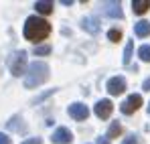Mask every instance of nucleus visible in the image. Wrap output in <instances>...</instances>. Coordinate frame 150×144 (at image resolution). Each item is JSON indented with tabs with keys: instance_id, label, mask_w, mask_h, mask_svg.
<instances>
[{
	"instance_id": "1",
	"label": "nucleus",
	"mask_w": 150,
	"mask_h": 144,
	"mask_svg": "<svg viewBox=\"0 0 150 144\" xmlns=\"http://www.w3.org/2000/svg\"><path fill=\"white\" fill-rule=\"evenodd\" d=\"M23 35L30 43H41L51 35V24L41 16H28L25 23V28H23Z\"/></svg>"
},
{
	"instance_id": "2",
	"label": "nucleus",
	"mask_w": 150,
	"mask_h": 144,
	"mask_svg": "<svg viewBox=\"0 0 150 144\" xmlns=\"http://www.w3.org/2000/svg\"><path fill=\"white\" fill-rule=\"evenodd\" d=\"M49 79V65L43 61H35L28 65V69L25 73V87L26 89H35L39 85H43Z\"/></svg>"
},
{
	"instance_id": "3",
	"label": "nucleus",
	"mask_w": 150,
	"mask_h": 144,
	"mask_svg": "<svg viewBox=\"0 0 150 144\" xmlns=\"http://www.w3.org/2000/svg\"><path fill=\"white\" fill-rule=\"evenodd\" d=\"M26 69H28L26 67V51H16L10 59V73L14 77H21L26 73Z\"/></svg>"
},
{
	"instance_id": "4",
	"label": "nucleus",
	"mask_w": 150,
	"mask_h": 144,
	"mask_svg": "<svg viewBox=\"0 0 150 144\" xmlns=\"http://www.w3.org/2000/svg\"><path fill=\"white\" fill-rule=\"evenodd\" d=\"M140 106H142V96H140V94H132V96H128L124 101H122L120 110H122V114L130 116V114H134Z\"/></svg>"
},
{
	"instance_id": "5",
	"label": "nucleus",
	"mask_w": 150,
	"mask_h": 144,
	"mask_svg": "<svg viewBox=\"0 0 150 144\" xmlns=\"http://www.w3.org/2000/svg\"><path fill=\"white\" fill-rule=\"evenodd\" d=\"M108 94L110 96H120V94H124L126 92V79L122 75H116V77H112L110 81H108Z\"/></svg>"
},
{
	"instance_id": "6",
	"label": "nucleus",
	"mask_w": 150,
	"mask_h": 144,
	"mask_svg": "<svg viewBox=\"0 0 150 144\" xmlns=\"http://www.w3.org/2000/svg\"><path fill=\"white\" fill-rule=\"evenodd\" d=\"M67 112H69V116L73 118V120H87V116H89V110H87V106L85 104H79V101H75L71 104L69 108H67Z\"/></svg>"
},
{
	"instance_id": "7",
	"label": "nucleus",
	"mask_w": 150,
	"mask_h": 144,
	"mask_svg": "<svg viewBox=\"0 0 150 144\" xmlns=\"http://www.w3.org/2000/svg\"><path fill=\"white\" fill-rule=\"evenodd\" d=\"M101 8H103V14L110 18H124L120 2H101Z\"/></svg>"
},
{
	"instance_id": "8",
	"label": "nucleus",
	"mask_w": 150,
	"mask_h": 144,
	"mask_svg": "<svg viewBox=\"0 0 150 144\" xmlns=\"http://www.w3.org/2000/svg\"><path fill=\"white\" fill-rule=\"evenodd\" d=\"M112 110H114V104H112L110 99H100V101L96 104V108H93L96 116H98V118H101V120L110 118V116H112Z\"/></svg>"
},
{
	"instance_id": "9",
	"label": "nucleus",
	"mask_w": 150,
	"mask_h": 144,
	"mask_svg": "<svg viewBox=\"0 0 150 144\" xmlns=\"http://www.w3.org/2000/svg\"><path fill=\"white\" fill-rule=\"evenodd\" d=\"M51 140H53V144H69L73 140V134H71L67 128H57V130L53 132Z\"/></svg>"
},
{
	"instance_id": "10",
	"label": "nucleus",
	"mask_w": 150,
	"mask_h": 144,
	"mask_svg": "<svg viewBox=\"0 0 150 144\" xmlns=\"http://www.w3.org/2000/svg\"><path fill=\"white\" fill-rule=\"evenodd\" d=\"M81 28H83V31H87L89 35H96V33L100 31V24H98V21H96V18L85 16V18L81 21Z\"/></svg>"
},
{
	"instance_id": "11",
	"label": "nucleus",
	"mask_w": 150,
	"mask_h": 144,
	"mask_svg": "<svg viewBox=\"0 0 150 144\" xmlns=\"http://www.w3.org/2000/svg\"><path fill=\"white\" fill-rule=\"evenodd\" d=\"M134 33L136 37H148L150 35V23L148 21H138L134 24Z\"/></svg>"
},
{
	"instance_id": "12",
	"label": "nucleus",
	"mask_w": 150,
	"mask_h": 144,
	"mask_svg": "<svg viewBox=\"0 0 150 144\" xmlns=\"http://www.w3.org/2000/svg\"><path fill=\"white\" fill-rule=\"evenodd\" d=\"M150 8V0H132V10L134 14H144Z\"/></svg>"
},
{
	"instance_id": "13",
	"label": "nucleus",
	"mask_w": 150,
	"mask_h": 144,
	"mask_svg": "<svg viewBox=\"0 0 150 144\" xmlns=\"http://www.w3.org/2000/svg\"><path fill=\"white\" fill-rule=\"evenodd\" d=\"M35 8L39 14H51L53 12V2H35Z\"/></svg>"
},
{
	"instance_id": "14",
	"label": "nucleus",
	"mask_w": 150,
	"mask_h": 144,
	"mask_svg": "<svg viewBox=\"0 0 150 144\" xmlns=\"http://www.w3.org/2000/svg\"><path fill=\"white\" fill-rule=\"evenodd\" d=\"M122 134V126L118 124V122H112V126H110V130H108V140L110 138H118Z\"/></svg>"
},
{
	"instance_id": "15",
	"label": "nucleus",
	"mask_w": 150,
	"mask_h": 144,
	"mask_svg": "<svg viewBox=\"0 0 150 144\" xmlns=\"http://www.w3.org/2000/svg\"><path fill=\"white\" fill-rule=\"evenodd\" d=\"M132 51H134V41H128V45L124 49V57H122V63L128 65L130 63V59H132Z\"/></svg>"
},
{
	"instance_id": "16",
	"label": "nucleus",
	"mask_w": 150,
	"mask_h": 144,
	"mask_svg": "<svg viewBox=\"0 0 150 144\" xmlns=\"http://www.w3.org/2000/svg\"><path fill=\"white\" fill-rule=\"evenodd\" d=\"M138 57L144 63H150V45H142V47L138 49Z\"/></svg>"
},
{
	"instance_id": "17",
	"label": "nucleus",
	"mask_w": 150,
	"mask_h": 144,
	"mask_svg": "<svg viewBox=\"0 0 150 144\" xmlns=\"http://www.w3.org/2000/svg\"><path fill=\"white\" fill-rule=\"evenodd\" d=\"M108 39H110L112 43H118V41L122 39V31H120V28H112V31L108 33Z\"/></svg>"
},
{
	"instance_id": "18",
	"label": "nucleus",
	"mask_w": 150,
	"mask_h": 144,
	"mask_svg": "<svg viewBox=\"0 0 150 144\" xmlns=\"http://www.w3.org/2000/svg\"><path fill=\"white\" fill-rule=\"evenodd\" d=\"M18 120H21V118H18V116H14L12 120L8 122V128H10V130H16V132H21V130H25V126H18V124H16Z\"/></svg>"
},
{
	"instance_id": "19",
	"label": "nucleus",
	"mask_w": 150,
	"mask_h": 144,
	"mask_svg": "<svg viewBox=\"0 0 150 144\" xmlns=\"http://www.w3.org/2000/svg\"><path fill=\"white\" fill-rule=\"evenodd\" d=\"M49 53H51L49 45H39V47H35V55H49Z\"/></svg>"
},
{
	"instance_id": "20",
	"label": "nucleus",
	"mask_w": 150,
	"mask_h": 144,
	"mask_svg": "<svg viewBox=\"0 0 150 144\" xmlns=\"http://www.w3.org/2000/svg\"><path fill=\"white\" fill-rule=\"evenodd\" d=\"M124 144H138V136H134V134H130L128 138H124Z\"/></svg>"
},
{
	"instance_id": "21",
	"label": "nucleus",
	"mask_w": 150,
	"mask_h": 144,
	"mask_svg": "<svg viewBox=\"0 0 150 144\" xmlns=\"http://www.w3.org/2000/svg\"><path fill=\"white\" fill-rule=\"evenodd\" d=\"M0 144H12V140H10L6 134H2V132H0Z\"/></svg>"
},
{
	"instance_id": "22",
	"label": "nucleus",
	"mask_w": 150,
	"mask_h": 144,
	"mask_svg": "<svg viewBox=\"0 0 150 144\" xmlns=\"http://www.w3.org/2000/svg\"><path fill=\"white\" fill-rule=\"evenodd\" d=\"M23 144H43V140H41V138H28V140H25Z\"/></svg>"
},
{
	"instance_id": "23",
	"label": "nucleus",
	"mask_w": 150,
	"mask_h": 144,
	"mask_svg": "<svg viewBox=\"0 0 150 144\" xmlns=\"http://www.w3.org/2000/svg\"><path fill=\"white\" fill-rule=\"evenodd\" d=\"M96 144H110V140H108V136H100Z\"/></svg>"
},
{
	"instance_id": "24",
	"label": "nucleus",
	"mask_w": 150,
	"mask_h": 144,
	"mask_svg": "<svg viewBox=\"0 0 150 144\" xmlns=\"http://www.w3.org/2000/svg\"><path fill=\"white\" fill-rule=\"evenodd\" d=\"M142 89L150 92V77H148V79H144V83H142Z\"/></svg>"
},
{
	"instance_id": "25",
	"label": "nucleus",
	"mask_w": 150,
	"mask_h": 144,
	"mask_svg": "<svg viewBox=\"0 0 150 144\" xmlns=\"http://www.w3.org/2000/svg\"><path fill=\"white\" fill-rule=\"evenodd\" d=\"M148 114H150V106H148Z\"/></svg>"
}]
</instances>
